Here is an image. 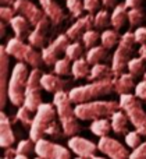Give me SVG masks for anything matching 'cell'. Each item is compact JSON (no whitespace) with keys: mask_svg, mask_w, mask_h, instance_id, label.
<instances>
[{"mask_svg":"<svg viewBox=\"0 0 146 159\" xmlns=\"http://www.w3.org/2000/svg\"><path fill=\"white\" fill-rule=\"evenodd\" d=\"M113 91V80L105 78V80H96L91 84L82 85V87H75L68 92L70 99L74 105L84 103V102H91L100 96L109 95Z\"/></svg>","mask_w":146,"mask_h":159,"instance_id":"3","label":"cell"},{"mask_svg":"<svg viewBox=\"0 0 146 159\" xmlns=\"http://www.w3.org/2000/svg\"><path fill=\"white\" fill-rule=\"evenodd\" d=\"M134 34H135L136 43H139V45L146 43V25H141V27H138Z\"/></svg>","mask_w":146,"mask_h":159,"instance_id":"45","label":"cell"},{"mask_svg":"<svg viewBox=\"0 0 146 159\" xmlns=\"http://www.w3.org/2000/svg\"><path fill=\"white\" fill-rule=\"evenodd\" d=\"M68 148L77 157H82L85 159L95 158L96 152L99 151V148L95 143H92L91 140H86L84 137H78V135H72L68 140Z\"/></svg>","mask_w":146,"mask_h":159,"instance_id":"13","label":"cell"},{"mask_svg":"<svg viewBox=\"0 0 146 159\" xmlns=\"http://www.w3.org/2000/svg\"><path fill=\"white\" fill-rule=\"evenodd\" d=\"M125 4H127L128 8H135V7H141L144 0H125Z\"/></svg>","mask_w":146,"mask_h":159,"instance_id":"47","label":"cell"},{"mask_svg":"<svg viewBox=\"0 0 146 159\" xmlns=\"http://www.w3.org/2000/svg\"><path fill=\"white\" fill-rule=\"evenodd\" d=\"M15 143V135L13 133L11 120L4 112L0 113V145L3 148H8Z\"/></svg>","mask_w":146,"mask_h":159,"instance_id":"17","label":"cell"},{"mask_svg":"<svg viewBox=\"0 0 146 159\" xmlns=\"http://www.w3.org/2000/svg\"><path fill=\"white\" fill-rule=\"evenodd\" d=\"M56 152V144L47 140H38L35 143V154L43 159H54Z\"/></svg>","mask_w":146,"mask_h":159,"instance_id":"24","label":"cell"},{"mask_svg":"<svg viewBox=\"0 0 146 159\" xmlns=\"http://www.w3.org/2000/svg\"><path fill=\"white\" fill-rule=\"evenodd\" d=\"M136 41H135V34L134 32L128 31L124 35H121L118 45H117V50L114 52V56H113V64H111L114 77L122 74L124 70L127 69L128 61L131 60V55L134 52V45Z\"/></svg>","mask_w":146,"mask_h":159,"instance_id":"6","label":"cell"},{"mask_svg":"<svg viewBox=\"0 0 146 159\" xmlns=\"http://www.w3.org/2000/svg\"><path fill=\"white\" fill-rule=\"evenodd\" d=\"M120 107L127 113L130 121L141 135L146 137V112L136 95L122 93L120 95Z\"/></svg>","mask_w":146,"mask_h":159,"instance_id":"5","label":"cell"},{"mask_svg":"<svg viewBox=\"0 0 146 159\" xmlns=\"http://www.w3.org/2000/svg\"><path fill=\"white\" fill-rule=\"evenodd\" d=\"M127 69L134 77H139V75L145 71V59L141 57V56L131 59V60L128 61Z\"/></svg>","mask_w":146,"mask_h":159,"instance_id":"31","label":"cell"},{"mask_svg":"<svg viewBox=\"0 0 146 159\" xmlns=\"http://www.w3.org/2000/svg\"><path fill=\"white\" fill-rule=\"evenodd\" d=\"M91 74V69H89V63L86 59H77L72 63V77L75 80L79 78H88V75Z\"/></svg>","mask_w":146,"mask_h":159,"instance_id":"27","label":"cell"},{"mask_svg":"<svg viewBox=\"0 0 146 159\" xmlns=\"http://www.w3.org/2000/svg\"><path fill=\"white\" fill-rule=\"evenodd\" d=\"M54 159H71V152L68 151V148L56 144V152H54Z\"/></svg>","mask_w":146,"mask_h":159,"instance_id":"44","label":"cell"},{"mask_svg":"<svg viewBox=\"0 0 146 159\" xmlns=\"http://www.w3.org/2000/svg\"><path fill=\"white\" fill-rule=\"evenodd\" d=\"M66 6H67V8H68L70 14H71L74 18L82 17V13L85 11L84 0H66Z\"/></svg>","mask_w":146,"mask_h":159,"instance_id":"32","label":"cell"},{"mask_svg":"<svg viewBox=\"0 0 146 159\" xmlns=\"http://www.w3.org/2000/svg\"><path fill=\"white\" fill-rule=\"evenodd\" d=\"M35 149V141L29 140H22L18 143L17 145V154H22V155H29L31 152H33Z\"/></svg>","mask_w":146,"mask_h":159,"instance_id":"38","label":"cell"},{"mask_svg":"<svg viewBox=\"0 0 146 159\" xmlns=\"http://www.w3.org/2000/svg\"><path fill=\"white\" fill-rule=\"evenodd\" d=\"M28 78H29V71L27 69V64L24 61H18L14 66L13 73L10 75L8 81V101L14 106H22L25 101V92H27Z\"/></svg>","mask_w":146,"mask_h":159,"instance_id":"4","label":"cell"},{"mask_svg":"<svg viewBox=\"0 0 146 159\" xmlns=\"http://www.w3.org/2000/svg\"><path fill=\"white\" fill-rule=\"evenodd\" d=\"M145 21V11L142 7L128 8V22L131 28L141 27Z\"/></svg>","mask_w":146,"mask_h":159,"instance_id":"30","label":"cell"},{"mask_svg":"<svg viewBox=\"0 0 146 159\" xmlns=\"http://www.w3.org/2000/svg\"><path fill=\"white\" fill-rule=\"evenodd\" d=\"M6 35V22L2 21V24H0V36H4Z\"/></svg>","mask_w":146,"mask_h":159,"instance_id":"51","label":"cell"},{"mask_svg":"<svg viewBox=\"0 0 146 159\" xmlns=\"http://www.w3.org/2000/svg\"><path fill=\"white\" fill-rule=\"evenodd\" d=\"M41 77L42 71L39 69H33L29 73V78H28V85H27V92H25V101L24 106L32 113H36L43 101H42L41 89H43L41 85Z\"/></svg>","mask_w":146,"mask_h":159,"instance_id":"8","label":"cell"},{"mask_svg":"<svg viewBox=\"0 0 146 159\" xmlns=\"http://www.w3.org/2000/svg\"><path fill=\"white\" fill-rule=\"evenodd\" d=\"M39 3L53 25H60L66 20V13L56 0H39Z\"/></svg>","mask_w":146,"mask_h":159,"instance_id":"16","label":"cell"},{"mask_svg":"<svg viewBox=\"0 0 146 159\" xmlns=\"http://www.w3.org/2000/svg\"><path fill=\"white\" fill-rule=\"evenodd\" d=\"M35 159H43V158H41V157H38V158H35Z\"/></svg>","mask_w":146,"mask_h":159,"instance_id":"58","label":"cell"},{"mask_svg":"<svg viewBox=\"0 0 146 159\" xmlns=\"http://www.w3.org/2000/svg\"><path fill=\"white\" fill-rule=\"evenodd\" d=\"M31 110H28L27 107L22 105V106H19V109H18V112H17V117H15V120L17 121H19V123H22L24 126H31L32 124V120L33 119L31 117Z\"/></svg>","mask_w":146,"mask_h":159,"instance_id":"37","label":"cell"},{"mask_svg":"<svg viewBox=\"0 0 146 159\" xmlns=\"http://www.w3.org/2000/svg\"><path fill=\"white\" fill-rule=\"evenodd\" d=\"M128 116L122 109H118L113 116H111V130L116 134H127V124H128Z\"/></svg>","mask_w":146,"mask_h":159,"instance_id":"22","label":"cell"},{"mask_svg":"<svg viewBox=\"0 0 146 159\" xmlns=\"http://www.w3.org/2000/svg\"><path fill=\"white\" fill-rule=\"evenodd\" d=\"M54 73L57 75H70L72 74V66L70 64V59H58L56 61L54 66Z\"/></svg>","mask_w":146,"mask_h":159,"instance_id":"35","label":"cell"},{"mask_svg":"<svg viewBox=\"0 0 146 159\" xmlns=\"http://www.w3.org/2000/svg\"><path fill=\"white\" fill-rule=\"evenodd\" d=\"M53 103H54L56 109H57V116L60 119L61 130L66 134V137L77 135L81 131V126L78 123L79 119L75 116L72 102L70 99L68 92H66V91L56 92L54 98H53Z\"/></svg>","mask_w":146,"mask_h":159,"instance_id":"1","label":"cell"},{"mask_svg":"<svg viewBox=\"0 0 146 159\" xmlns=\"http://www.w3.org/2000/svg\"><path fill=\"white\" fill-rule=\"evenodd\" d=\"M2 2L3 6H14V3L17 2V0H0Z\"/></svg>","mask_w":146,"mask_h":159,"instance_id":"52","label":"cell"},{"mask_svg":"<svg viewBox=\"0 0 146 159\" xmlns=\"http://www.w3.org/2000/svg\"><path fill=\"white\" fill-rule=\"evenodd\" d=\"M13 159H28V155H22V154H17Z\"/></svg>","mask_w":146,"mask_h":159,"instance_id":"53","label":"cell"},{"mask_svg":"<svg viewBox=\"0 0 146 159\" xmlns=\"http://www.w3.org/2000/svg\"><path fill=\"white\" fill-rule=\"evenodd\" d=\"M84 48L85 46H82L79 42H77V41L72 42V43H70L66 49V57L70 59V60H77V59L82 57Z\"/></svg>","mask_w":146,"mask_h":159,"instance_id":"33","label":"cell"},{"mask_svg":"<svg viewBox=\"0 0 146 159\" xmlns=\"http://www.w3.org/2000/svg\"><path fill=\"white\" fill-rule=\"evenodd\" d=\"M70 41H71V39L67 36V34H61L49 46H45L43 49H42L43 63L46 64V66H54L58 56H60L61 53H66V49L70 45Z\"/></svg>","mask_w":146,"mask_h":159,"instance_id":"9","label":"cell"},{"mask_svg":"<svg viewBox=\"0 0 146 159\" xmlns=\"http://www.w3.org/2000/svg\"><path fill=\"white\" fill-rule=\"evenodd\" d=\"M91 131L97 137H105V135H109V133L111 131V123L109 121L107 117L103 119H97V120H93L91 124Z\"/></svg>","mask_w":146,"mask_h":159,"instance_id":"28","label":"cell"},{"mask_svg":"<svg viewBox=\"0 0 146 159\" xmlns=\"http://www.w3.org/2000/svg\"><path fill=\"white\" fill-rule=\"evenodd\" d=\"M144 80H145V81H146V71L144 73Z\"/></svg>","mask_w":146,"mask_h":159,"instance_id":"55","label":"cell"},{"mask_svg":"<svg viewBox=\"0 0 146 159\" xmlns=\"http://www.w3.org/2000/svg\"><path fill=\"white\" fill-rule=\"evenodd\" d=\"M114 75L113 73V69L106 64H102V63H97V64H93L91 69V74L88 75V80L89 81H96V80H105V78H111Z\"/></svg>","mask_w":146,"mask_h":159,"instance_id":"25","label":"cell"},{"mask_svg":"<svg viewBox=\"0 0 146 159\" xmlns=\"http://www.w3.org/2000/svg\"><path fill=\"white\" fill-rule=\"evenodd\" d=\"M107 52L109 49H106L105 46H93L91 48V49H88V52H86L85 55V59L88 60L89 64H97L100 63L102 60H105L106 57H107Z\"/></svg>","mask_w":146,"mask_h":159,"instance_id":"26","label":"cell"},{"mask_svg":"<svg viewBox=\"0 0 146 159\" xmlns=\"http://www.w3.org/2000/svg\"><path fill=\"white\" fill-rule=\"evenodd\" d=\"M95 27V16L91 13H88L86 16H82L79 18H77V21L67 30V36L71 41H78L79 38H82V35L88 30H92Z\"/></svg>","mask_w":146,"mask_h":159,"instance_id":"14","label":"cell"},{"mask_svg":"<svg viewBox=\"0 0 146 159\" xmlns=\"http://www.w3.org/2000/svg\"><path fill=\"white\" fill-rule=\"evenodd\" d=\"M70 84V81L63 80L57 74H42L41 77V85L45 91L47 92H58V91H64L66 87Z\"/></svg>","mask_w":146,"mask_h":159,"instance_id":"18","label":"cell"},{"mask_svg":"<svg viewBox=\"0 0 146 159\" xmlns=\"http://www.w3.org/2000/svg\"><path fill=\"white\" fill-rule=\"evenodd\" d=\"M46 134L47 135H52V137H57V138H60V137H64V133H61L60 131V126L57 124V121L56 120H53L52 123L49 124V127L46 129Z\"/></svg>","mask_w":146,"mask_h":159,"instance_id":"42","label":"cell"},{"mask_svg":"<svg viewBox=\"0 0 146 159\" xmlns=\"http://www.w3.org/2000/svg\"><path fill=\"white\" fill-rule=\"evenodd\" d=\"M75 159H85V158H82V157H77Z\"/></svg>","mask_w":146,"mask_h":159,"instance_id":"56","label":"cell"},{"mask_svg":"<svg viewBox=\"0 0 146 159\" xmlns=\"http://www.w3.org/2000/svg\"><path fill=\"white\" fill-rule=\"evenodd\" d=\"M50 24H52V21H50L46 16L42 21H39L38 24L33 27L35 30L31 31V34L28 35V42H29L32 46L43 49L45 43H46V39H47V31H49Z\"/></svg>","mask_w":146,"mask_h":159,"instance_id":"15","label":"cell"},{"mask_svg":"<svg viewBox=\"0 0 146 159\" xmlns=\"http://www.w3.org/2000/svg\"><path fill=\"white\" fill-rule=\"evenodd\" d=\"M127 21H128V7L125 3H120L113 8V13H111L110 17L111 27L118 31L124 27V24Z\"/></svg>","mask_w":146,"mask_h":159,"instance_id":"20","label":"cell"},{"mask_svg":"<svg viewBox=\"0 0 146 159\" xmlns=\"http://www.w3.org/2000/svg\"><path fill=\"white\" fill-rule=\"evenodd\" d=\"M13 7L15 8L17 14L24 16L25 18L31 22L32 27H35L39 21H42V20L46 17L43 8H39L38 6L33 2H31V0H17Z\"/></svg>","mask_w":146,"mask_h":159,"instance_id":"12","label":"cell"},{"mask_svg":"<svg viewBox=\"0 0 146 159\" xmlns=\"http://www.w3.org/2000/svg\"><path fill=\"white\" fill-rule=\"evenodd\" d=\"M102 0H84V7H85V11L93 14L96 11L100 10V6H102Z\"/></svg>","mask_w":146,"mask_h":159,"instance_id":"41","label":"cell"},{"mask_svg":"<svg viewBox=\"0 0 146 159\" xmlns=\"http://www.w3.org/2000/svg\"><path fill=\"white\" fill-rule=\"evenodd\" d=\"M17 155V148L14 149V148H6V151H4V157H7V158H10V159H13L14 157Z\"/></svg>","mask_w":146,"mask_h":159,"instance_id":"48","label":"cell"},{"mask_svg":"<svg viewBox=\"0 0 146 159\" xmlns=\"http://www.w3.org/2000/svg\"><path fill=\"white\" fill-rule=\"evenodd\" d=\"M10 55L6 50V46H0V107H4L8 99V74H10Z\"/></svg>","mask_w":146,"mask_h":159,"instance_id":"11","label":"cell"},{"mask_svg":"<svg viewBox=\"0 0 146 159\" xmlns=\"http://www.w3.org/2000/svg\"><path fill=\"white\" fill-rule=\"evenodd\" d=\"M102 3L106 8H114L117 6V0H102Z\"/></svg>","mask_w":146,"mask_h":159,"instance_id":"49","label":"cell"},{"mask_svg":"<svg viewBox=\"0 0 146 159\" xmlns=\"http://www.w3.org/2000/svg\"><path fill=\"white\" fill-rule=\"evenodd\" d=\"M125 143H127V145L130 147V148H136L138 145H141L142 144V138H141V134H139L138 131H130L127 133V135H125Z\"/></svg>","mask_w":146,"mask_h":159,"instance_id":"40","label":"cell"},{"mask_svg":"<svg viewBox=\"0 0 146 159\" xmlns=\"http://www.w3.org/2000/svg\"><path fill=\"white\" fill-rule=\"evenodd\" d=\"M97 148L102 154L107 155L110 159H130L131 155V152L121 143H118L117 140L109 137V135L100 137L99 143H97Z\"/></svg>","mask_w":146,"mask_h":159,"instance_id":"10","label":"cell"},{"mask_svg":"<svg viewBox=\"0 0 146 159\" xmlns=\"http://www.w3.org/2000/svg\"><path fill=\"white\" fill-rule=\"evenodd\" d=\"M56 115H57V109H56L54 103H42L39 109L36 110L35 117L31 124L29 130V138L32 141H38L43 138L46 134V129L53 120H56Z\"/></svg>","mask_w":146,"mask_h":159,"instance_id":"7","label":"cell"},{"mask_svg":"<svg viewBox=\"0 0 146 159\" xmlns=\"http://www.w3.org/2000/svg\"><path fill=\"white\" fill-rule=\"evenodd\" d=\"M120 38L121 36L118 35V31L117 30H105L100 35V41H102V45L106 48V49H113L114 46H117L120 42Z\"/></svg>","mask_w":146,"mask_h":159,"instance_id":"29","label":"cell"},{"mask_svg":"<svg viewBox=\"0 0 146 159\" xmlns=\"http://www.w3.org/2000/svg\"><path fill=\"white\" fill-rule=\"evenodd\" d=\"M81 39H82V42H84V46H85L86 49H91V48L96 46L97 41L100 39V35H99V32H97V31L88 30L82 35V38H81Z\"/></svg>","mask_w":146,"mask_h":159,"instance_id":"36","label":"cell"},{"mask_svg":"<svg viewBox=\"0 0 146 159\" xmlns=\"http://www.w3.org/2000/svg\"><path fill=\"white\" fill-rule=\"evenodd\" d=\"M130 159H146V141L134 148V151L130 155Z\"/></svg>","mask_w":146,"mask_h":159,"instance_id":"43","label":"cell"},{"mask_svg":"<svg viewBox=\"0 0 146 159\" xmlns=\"http://www.w3.org/2000/svg\"><path fill=\"white\" fill-rule=\"evenodd\" d=\"M110 17H111V14H109L107 10H99V11H96V14H95V28L103 30V28L111 25Z\"/></svg>","mask_w":146,"mask_h":159,"instance_id":"34","label":"cell"},{"mask_svg":"<svg viewBox=\"0 0 146 159\" xmlns=\"http://www.w3.org/2000/svg\"><path fill=\"white\" fill-rule=\"evenodd\" d=\"M120 107V102L114 101H91V102H84V103H78L74 107L75 116L79 120H97V119L103 117H110L117 112Z\"/></svg>","mask_w":146,"mask_h":159,"instance_id":"2","label":"cell"},{"mask_svg":"<svg viewBox=\"0 0 146 159\" xmlns=\"http://www.w3.org/2000/svg\"><path fill=\"white\" fill-rule=\"evenodd\" d=\"M92 159H106V158H102V157H95V158H92Z\"/></svg>","mask_w":146,"mask_h":159,"instance_id":"54","label":"cell"},{"mask_svg":"<svg viewBox=\"0 0 146 159\" xmlns=\"http://www.w3.org/2000/svg\"><path fill=\"white\" fill-rule=\"evenodd\" d=\"M25 42L22 41L21 38H17V36H14V38L8 39L7 45H6V50H7V53L10 56H13V57H15L18 61H24V50H25Z\"/></svg>","mask_w":146,"mask_h":159,"instance_id":"23","label":"cell"},{"mask_svg":"<svg viewBox=\"0 0 146 159\" xmlns=\"http://www.w3.org/2000/svg\"><path fill=\"white\" fill-rule=\"evenodd\" d=\"M10 27L13 28L14 35H15L17 38H21V39L28 38V35L31 34V31H29L31 22L28 21L24 16H21V14H17V16L11 20Z\"/></svg>","mask_w":146,"mask_h":159,"instance_id":"21","label":"cell"},{"mask_svg":"<svg viewBox=\"0 0 146 159\" xmlns=\"http://www.w3.org/2000/svg\"><path fill=\"white\" fill-rule=\"evenodd\" d=\"M135 95L138 96L141 101H146V81H145V80L136 84V87H135Z\"/></svg>","mask_w":146,"mask_h":159,"instance_id":"46","label":"cell"},{"mask_svg":"<svg viewBox=\"0 0 146 159\" xmlns=\"http://www.w3.org/2000/svg\"><path fill=\"white\" fill-rule=\"evenodd\" d=\"M138 53H139V56H141V57H144L146 60V43L141 45V48L138 49Z\"/></svg>","mask_w":146,"mask_h":159,"instance_id":"50","label":"cell"},{"mask_svg":"<svg viewBox=\"0 0 146 159\" xmlns=\"http://www.w3.org/2000/svg\"><path fill=\"white\" fill-rule=\"evenodd\" d=\"M2 159H10V158H7V157H4V158H2Z\"/></svg>","mask_w":146,"mask_h":159,"instance_id":"57","label":"cell"},{"mask_svg":"<svg viewBox=\"0 0 146 159\" xmlns=\"http://www.w3.org/2000/svg\"><path fill=\"white\" fill-rule=\"evenodd\" d=\"M15 16H17V11L13 6H3V7L0 8V18H2V21H4L6 24H10L11 20Z\"/></svg>","mask_w":146,"mask_h":159,"instance_id":"39","label":"cell"},{"mask_svg":"<svg viewBox=\"0 0 146 159\" xmlns=\"http://www.w3.org/2000/svg\"><path fill=\"white\" fill-rule=\"evenodd\" d=\"M134 88V75L131 73H122L113 78V91L118 95L130 93Z\"/></svg>","mask_w":146,"mask_h":159,"instance_id":"19","label":"cell"}]
</instances>
